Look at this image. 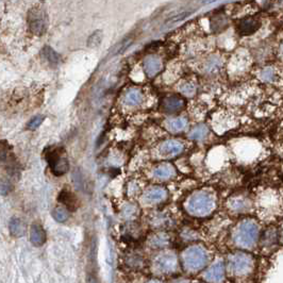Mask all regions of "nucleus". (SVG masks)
I'll return each mask as SVG.
<instances>
[{"label":"nucleus","mask_w":283,"mask_h":283,"mask_svg":"<svg viewBox=\"0 0 283 283\" xmlns=\"http://www.w3.org/2000/svg\"><path fill=\"white\" fill-rule=\"evenodd\" d=\"M180 267L187 275L202 272L212 262L211 252L202 244H191L186 246L179 254Z\"/></svg>","instance_id":"1"},{"label":"nucleus","mask_w":283,"mask_h":283,"mask_svg":"<svg viewBox=\"0 0 283 283\" xmlns=\"http://www.w3.org/2000/svg\"><path fill=\"white\" fill-rule=\"evenodd\" d=\"M260 226L251 218L243 219L235 225L231 233V242L238 250H252L258 246L260 238Z\"/></svg>","instance_id":"2"},{"label":"nucleus","mask_w":283,"mask_h":283,"mask_svg":"<svg viewBox=\"0 0 283 283\" xmlns=\"http://www.w3.org/2000/svg\"><path fill=\"white\" fill-rule=\"evenodd\" d=\"M228 277L235 280L249 278L256 268V260L252 254L244 250H234L228 253L225 260Z\"/></svg>","instance_id":"3"},{"label":"nucleus","mask_w":283,"mask_h":283,"mask_svg":"<svg viewBox=\"0 0 283 283\" xmlns=\"http://www.w3.org/2000/svg\"><path fill=\"white\" fill-rule=\"evenodd\" d=\"M215 207V197L207 191H197L193 193L185 202L186 212L195 217L210 215Z\"/></svg>","instance_id":"4"},{"label":"nucleus","mask_w":283,"mask_h":283,"mask_svg":"<svg viewBox=\"0 0 283 283\" xmlns=\"http://www.w3.org/2000/svg\"><path fill=\"white\" fill-rule=\"evenodd\" d=\"M154 267L161 275H174L181 269L179 255L173 250L163 251L156 258Z\"/></svg>","instance_id":"5"},{"label":"nucleus","mask_w":283,"mask_h":283,"mask_svg":"<svg viewBox=\"0 0 283 283\" xmlns=\"http://www.w3.org/2000/svg\"><path fill=\"white\" fill-rule=\"evenodd\" d=\"M227 277L225 260L220 258L212 261L201 273V279L204 283H226Z\"/></svg>","instance_id":"6"},{"label":"nucleus","mask_w":283,"mask_h":283,"mask_svg":"<svg viewBox=\"0 0 283 283\" xmlns=\"http://www.w3.org/2000/svg\"><path fill=\"white\" fill-rule=\"evenodd\" d=\"M28 23L32 33L36 34V36H42V34H44L48 24L47 15L44 11V9L40 7L32 8L28 14Z\"/></svg>","instance_id":"7"},{"label":"nucleus","mask_w":283,"mask_h":283,"mask_svg":"<svg viewBox=\"0 0 283 283\" xmlns=\"http://www.w3.org/2000/svg\"><path fill=\"white\" fill-rule=\"evenodd\" d=\"M46 160L51 168V171L56 176L64 175L70 167L68 160L63 156V152H60V149H55L47 152Z\"/></svg>","instance_id":"8"},{"label":"nucleus","mask_w":283,"mask_h":283,"mask_svg":"<svg viewBox=\"0 0 283 283\" xmlns=\"http://www.w3.org/2000/svg\"><path fill=\"white\" fill-rule=\"evenodd\" d=\"M279 242V231L276 226H269L263 231V233L260 234L259 244L260 249L262 252L266 253L272 251Z\"/></svg>","instance_id":"9"},{"label":"nucleus","mask_w":283,"mask_h":283,"mask_svg":"<svg viewBox=\"0 0 283 283\" xmlns=\"http://www.w3.org/2000/svg\"><path fill=\"white\" fill-rule=\"evenodd\" d=\"M183 149L184 145L180 141L167 140L160 145L159 152L163 157H174L181 153Z\"/></svg>","instance_id":"10"},{"label":"nucleus","mask_w":283,"mask_h":283,"mask_svg":"<svg viewBox=\"0 0 283 283\" xmlns=\"http://www.w3.org/2000/svg\"><path fill=\"white\" fill-rule=\"evenodd\" d=\"M143 67L146 76L152 78V77L157 76L162 71V61L158 56H148L144 60Z\"/></svg>","instance_id":"11"},{"label":"nucleus","mask_w":283,"mask_h":283,"mask_svg":"<svg viewBox=\"0 0 283 283\" xmlns=\"http://www.w3.org/2000/svg\"><path fill=\"white\" fill-rule=\"evenodd\" d=\"M228 208L233 213L243 214L250 210L251 202L244 196H236L228 201Z\"/></svg>","instance_id":"12"},{"label":"nucleus","mask_w":283,"mask_h":283,"mask_svg":"<svg viewBox=\"0 0 283 283\" xmlns=\"http://www.w3.org/2000/svg\"><path fill=\"white\" fill-rule=\"evenodd\" d=\"M185 107V101L179 96L166 97L162 102V109L167 113H176Z\"/></svg>","instance_id":"13"},{"label":"nucleus","mask_w":283,"mask_h":283,"mask_svg":"<svg viewBox=\"0 0 283 283\" xmlns=\"http://www.w3.org/2000/svg\"><path fill=\"white\" fill-rule=\"evenodd\" d=\"M167 197V191L162 186H152L146 191L144 198L149 203H158Z\"/></svg>","instance_id":"14"},{"label":"nucleus","mask_w":283,"mask_h":283,"mask_svg":"<svg viewBox=\"0 0 283 283\" xmlns=\"http://www.w3.org/2000/svg\"><path fill=\"white\" fill-rule=\"evenodd\" d=\"M165 128L173 133H178L183 131L187 127V121L184 117H175V118H168L164 123Z\"/></svg>","instance_id":"15"},{"label":"nucleus","mask_w":283,"mask_h":283,"mask_svg":"<svg viewBox=\"0 0 283 283\" xmlns=\"http://www.w3.org/2000/svg\"><path fill=\"white\" fill-rule=\"evenodd\" d=\"M176 175V169L173 165L164 163V164H160L153 169V176L160 180H166L173 178Z\"/></svg>","instance_id":"16"},{"label":"nucleus","mask_w":283,"mask_h":283,"mask_svg":"<svg viewBox=\"0 0 283 283\" xmlns=\"http://www.w3.org/2000/svg\"><path fill=\"white\" fill-rule=\"evenodd\" d=\"M143 93L138 89H131L126 93L125 102L129 107H138L143 102Z\"/></svg>","instance_id":"17"},{"label":"nucleus","mask_w":283,"mask_h":283,"mask_svg":"<svg viewBox=\"0 0 283 283\" xmlns=\"http://www.w3.org/2000/svg\"><path fill=\"white\" fill-rule=\"evenodd\" d=\"M260 27V22L254 19H247L239 23L238 29L242 34H252Z\"/></svg>","instance_id":"18"},{"label":"nucleus","mask_w":283,"mask_h":283,"mask_svg":"<svg viewBox=\"0 0 283 283\" xmlns=\"http://www.w3.org/2000/svg\"><path fill=\"white\" fill-rule=\"evenodd\" d=\"M150 243L153 248H157V249H164V248H166L170 244V238L167 233L160 232L152 236Z\"/></svg>","instance_id":"19"},{"label":"nucleus","mask_w":283,"mask_h":283,"mask_svg":"<svg viewBox=\"0 0 283 283\" xmlns=\"http://www.w3.org/2000/svg\"><path fill=\"white\" fill-rule=\"evenodd\" d=\"M46 239V234L44 230L40 225H33L31 228V241L34 245L40 246L44 244Z\"/></svg>","instance_id":"20"},{"label":"nucleus","mask_w":283,"mask_h":283,"mask_svg":"<svg viewBox=\"0 0 283 283\" xmlns=\"http://www.w3.org/2000/svg\"><path fill=\"white\" fill-rule=\"evenodd\" d=\"M209 133L208 127L205 125H199L196 126L192 131L188 133V138L193 141H202L203 139L207 138V135Z\"/></svg>","instance_id":"21"},{"label":"nucleus","mask_w":283,"mask_h":283,"mask_svg":"<svg viewBox=\"0 0 283 283\" xmlns=\"http://www.w3.org/2000/svg\"><path fill=\"white\" fill-rule=\"evenodd\" d=\"M42 55L50 64H53V65L58 64L60 62V60H61V56H60L57 51L54 50L50 46H45L44 48H43Z\"/></svg>","instance_id":"22"},{"label":"nucleus","mask_w":283,"mask_h":283,"mask_svg":"<svg viewBox=\"0 0 283 283\" xmlns=\"http://www.w3.org/2000/svg\"><path fill=\"white\" fill-rule=\"evenodd\" d=\"M9 227H10L11 234L14 236H22L25 233V225L20 218H12Z\"/></svg>","instance_id":"23"},{"label":"nucleus","mask_w":283,"mask_h":283,"mask_svg":"<svg viewBox=\"0 0 283 283\" xmlns=\"http://www.w3.org/2000/svg\"><path fill=\"white\" fill-rule=\"evenodd\" d=\"M58 200L60 202H62L63 204H65L68 209H71V208L74 209L75 208V204H76L75 197L71 192H68L66 190H64V191L60 193V195L58 197Z\"/></svg>","instance_id":"24"},{"label":"nucleus","mask_w":283,"mask_h":283,"mask_svg":"<svg viewBox=\"0 0 283 283\" xmlns=\"http://www.w3.org/2000/svg\"><path fill=\"white\" fill-rule=\"evenodd\" d=\"M276 76L277 74H276L275 68L271 66L264 67L263 70L260 72V78L264 82H273L276 79Z\"/></svg>","instance_id":"25"},{"label":"nucleus","mask_w":283,"mask_h":283,"mask_svg":"<svg viewBox=\"0 0 283 283\" xmlns=\"http://www.w3.org/2000/svg\"><path fill=\"white\" fill-rule=\"evenodd\" d=\"M179 91L180 93L183 94L184 96L192 97L196 93V87L191 82H182L179 85Z\"/></svg>","instance_id":"26"},{"label":"nucleus","mask_w":283,"mask_h":283,"mask_svg":"<svg viewBox=\"0 0 283 283\" xmlns=\"http://www.w3.org/2000/svg\"><path fill=\"white\" fill-rule=\"evenodd\" d=\"M101 42H102V32L98 30L90 36L88 40V46L90 48H97L100 46Z\"/></svg>","instance_id":"27"},{"label":"nucleus","mask_w":283,"mask_h":283,"mask_svg":"<svg viewBox=\"0 0 283 283\" xmlns=\"http://www.w3.org/2000/svg\"><path fill=\"white\" fill-rule=\"evenodd\" d=\"M54 217L57 221L63 222L68 218V212L64 208H57L54 210Z\"/></svg>","instance_id":"28"},{"label":"nucleus","mask_w":283,"mask_h":283,"mask_svg":"<svg viewBox=\"0 0 283 283\" xmlns=\"http://www.w3.org/2000/svg\"><path fill=\"white\" fill-rule=\"evenodd\" d=\"M44 119H45V116H43V115L34 116L31 119V121L28 123V125H27L28 129L29 130H36V129H38V128L42 125V123L44 122Z\"/></svg>","instance_id":"29"},{"label":"nucleus","mask_w":283,"mask_h":283,"mask_svg":"<svg viewBox=\"0 0 283 283\" xmlns=\"http://www.w3.org/2000/svg\"><path fill=\"white\" fill-rule=\"evenodd\" d=\"M12 184L8 181V180L0 178V195L6 196L12 191Z\"/></svg>","instance_id":"30"},{"label":"nucleus","mask_w":283,"mask_h":283,"mask_svg":"<svg viewBox=\"0 0 283 283\" xmlns=\"http://www.w3.org/2000/svg\"><path fill=\"white\" fill-rule=\"evenodd\" d=\"M182 238L186 242H192V241H196L198 238V234H197L193 229H185L182 234H181Z\"/></svg>","instance_id":"31"},{"label":"nucleus","mask_w":283,"mask_h":283,"mask_svg":"<svg viewBox=\"0 0 283 283\" xmlns=\"http://www.w3.org/2000/svg\"><path fill=\"white\" fill-rule=\"evenodd\" d=\"M219 65H220V60L217 58H213L208 62L207 67L205 68H207L208 72H212L214 70H216V68H218Z\"/></svg>","instance_id":"32"},{"label":"nucleus","mask_w":283,"mask_h":283,"mask_svg":"<svg viewBox=\"0 0 283 283\" xmlns=\"http://www.w3.org/2000/svg\"><path fill=\"white\" fill-rule=\"evenodd\" d=\"M170 283H192L191 280L186 278V277H183V276H178L177 278L173 279L170 281Z\"/></svg>","instance_id":"33"},{"label":"nucleus","mask_w":283,"mask_h":283,"mask_svg":"<svg viewBox=\"0 0 283 283\" xmlns=\"http://www.w3.org/2000/svg\"><path fill=\"white\" fill-rule=\"evenodd\" d=\"M149 283H162V282L159 281V280H152V281H150Z\"/></svg>","instance_id":"34"},{"label":"nucleus","mask_w":283,"mask_h":283,"mask_svg":"<svg viewBox=\"0 0 283 283\" xmlns=\"http://www.w3.org/2000/svg\"><path fill=\"white\" fill-rule=\"evenodd\" d=\"M281 53L283 55V43H282V45H281Z\"/></svg>","instance_id":"35"},{"label":"nucleus","mask_w":283,"mask_h":283,"mask_svg":"<svg viewBox=\"0 0 283 283\" xmlns=\"http://www.w3.org/2000/svg\"><path fill=\"white\" fill-rule=\"evenodd\" d=\"M195 283H204V282H195Z\"/></svg>","instance_id":"36"}]
</instances>
